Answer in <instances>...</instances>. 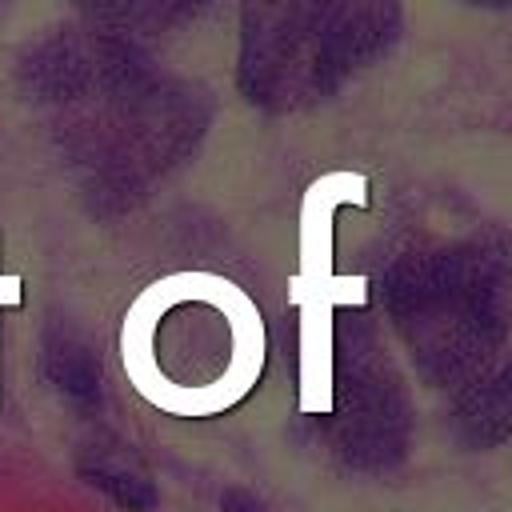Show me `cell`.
Returning <instances> with one entry per match:
<instances>
[{
    "mask_svg": "<svg viewBox=\"0 0 512 512\" xmlns=\"http://www.w3.org/2000/svg\"><path fill=\"white\" fill-rule=\"evenodd\" d=\"M340 0H240L236 88L264 112H296L336 96Z\"/></svg>",
    "mask_w": 512,
    "mask_h": 512,
    "instance_id": "3957f363",
    "label": "cell"
},
{
    "mask_svg": "<svg viewBox=\"0 0 512 512\" xmlns=\"http://www.w3.org/2000/svg\"><path fill=\"white\" fill-rule=\"evenodd\" d=\"M216 0H76L88 28L148 48V40L172 36L196 24Z\"/></svg>",
    "mask_w": 512,
    "mask_h": 512,
    "instance_id": "277c9868",
    "label": "cell"
},
{
    "mask_svg": "<svg viewBox=\"0 0 512 512\" xmlns=\"http://www.w3.org/2000/svg\"><path fill=\"white\" fill-rule=\"evenodd\" d=\"M0 300H20V284L16 280H0Z\"/></svg>",
    "mask_w": 512,
    "mask_h": 512,
    "instance_id": "5b68a950",
    "label": "cell"
},
{
    "mask_svg": "<svg viewBox=\"0 0 512 512\" xmlns=\"http://www.w3.org/2000/svg\"><path fill=\"white\" fill-rule=\"evenodd\" d=\"M124 368L176 356L144 400L168 416L204 420L240 404L264 368V324L244 288L212 272L156 280L128 308L120 336Z\"/></svg>",
    "mask_w": 512,
    "mask_h": 512,
    "instance_id": "7a4b0ae2",
    "label": "cell"
},
{
    "mask_svg": "<svg viewBox=\"0 0 512 512\" xmlns=\"http://www.w3.org/2000/svg\"><path fill=\"white\" fill-rule=\"evenodd\" d=\"M468 4H484V8H512V0H468Z\"/></svg>",
    "mask_w": 512,
    "mask_h": 512,
    "instance_id": "8992f818",
    "label": "cell"
},
{
    "mask_svg": "<svg viewBox=\"0 0 512 512\" xmlns=\"http://www.w3.org/2000/svg\"><path fill=\"white\" fill-rule=\"evenodd\" d=\"M12 76L44 112L60 160L112 188L188 160L212 116L204 92L164 72L148 48L84 20L36 36Z\"/></svg>",
    "mask_w": 512,
    "mask_h": 512,
    "instance_id": "6da1fadb",
    "label": "cell"
}]
</instances>
